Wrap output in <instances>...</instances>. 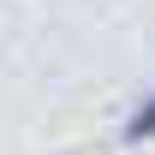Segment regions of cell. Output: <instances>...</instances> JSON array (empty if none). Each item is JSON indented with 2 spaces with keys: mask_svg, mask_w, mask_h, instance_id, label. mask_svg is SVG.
<instances>
[{
  "mask_svg": "<svg viewBox=\"0 0 155 155\" xmlns=\"http://www.w3.org/2000/svg\"><path fill=\"white\" fill-rule=\"evenodd\" d=\"M125 143H155V90L131 107V119H125Z\"/></svg>",
  "mask_w": 155,
  "mask_h": 155,
  "instance_id": "6da1fadb",
  "label": "cell"
}]
</instances>
